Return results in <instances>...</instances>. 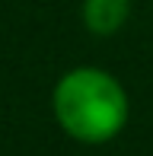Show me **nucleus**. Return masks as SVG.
Returning a JSON list of instances; mask_svg holds the SVG:
<instances>
[{"mask_svg":"<svg viewBox=\"0 0 153 156\" xmlns=\"http://www.w3.org/2000/svg\"><path fill=\"white\" fill-rule=\"evenodd\" d=\"M54 118L83 144H105L128 124V93L99 67H76L54 86Z\"/></svg>","mask_w":153,"mask_h":156,"instance_id":"obj_1","label":"nucleus"},{"mask_svg":"<svg viewBox=\"0 0 153 156\" xmlns=\"http://www.w3.org/2000/svg\"><path fill=\"white\" fill-rule=\"evenodd\" d=\"M128 0H83V23L96 35H115L128 19Z\"/></svg>","mask_w":153,"mask_h":156,"instance_id":"obj_2","label":"nucleus"}]
</instances>
